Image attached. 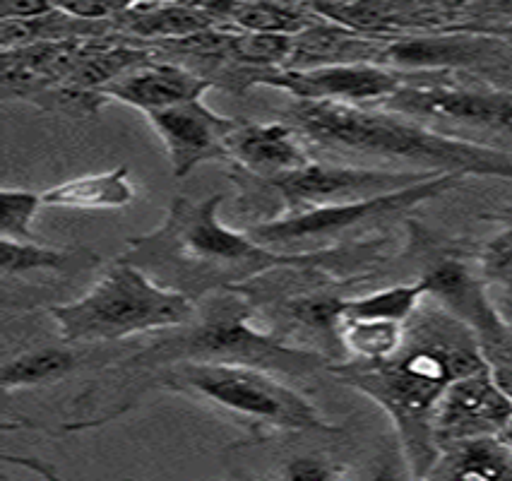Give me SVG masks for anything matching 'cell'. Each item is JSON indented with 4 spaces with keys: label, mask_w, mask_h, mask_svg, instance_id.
Instances as JSON below:
<instances>
[{
    "label": "cell",
    "mask_w": 512,
    "mask_h": 481,
    "mask_svg": "<svg viewBox=\"0 0 512 481\" xmlns=\"http://www.w3.org/2000/svg\"><path fill=\"white\" fill-rule=\"evenodd\" d=\"M113 22L128 34H133V37L159 41V46L166 44V41L205 32L210 27H222L217 17L195 0H181V3L133 0L128 8L113 15Z\"/></svg>",
    "instance_id": "e0dca14e"
},
{
    "label": "cell",
    "mask_w": 512,
    "mask_h": 481,
    "mask_svg": "<svg viewBox=\"0 0 512 481\" xmlns=\"http://www.w3.org/2000/svg\"><path fill=\"white\" fill-rule=\"evenodd\" d=\"M436 174L440 171L363 169V166L325 164L313 159L311 164L277 178H253L248 174L246 178L250 186H258L275 195L279 200V215H294V212L313 210V207L354 203V200L395 193V190L409 188Z\"/></svg>",
    "instance_id": "52a82bcc"
},
{
    "label": "cell",
    "mask_w": 512,
    "mask_h": 481,
    "mask_svg": "<svg viewBox=\"0 0 512 481\" xmlns=\"http://www.w3.org/2000/svg\"><path fill=\"white\" fill-rule=\"evenodd\" d=\"M407 77L380 63H337L311 70L263 68L253 87H275L306 102L373 104L392 97Z\"/></svg>",
    "instance_id": "ba28073f"
},
{
    "label": "cell",
    "mask_w": 512,
    "mask_h": 481,
    "mask_svg": "<svg viewBox=\"0 0 512 481\" xmlns=\"http://www.w3.org/2000/svg\"><path fill=\"white\" fill-rule=\"evenodd\" d=\"M512 479V455L498 436L464 438L440 448L428 479Z\"/></svg>",
    "instance_id": "d6986e66"
},
{
    "label": "cell",
    "mask_w": 512,
    "mask_h": 481,
    "mask_svg": "<svg viewBox=\"0 0 512 481\" xmlns=\"http://www.w3.org/2000/svg\"><path fill=\"white\" fill-rule=\"evenodd\" d=\"M421 282L426 287V296L476 332L484 352L512 335L488 294V284L481 282L460 260H440L421 275Z\"/></svg>",
    "instance_id": "7c38bea8"
},
{
    "label": "cell",
    "mask_w": 512,
    "mask_h": 481,
    "mask_svg": "<svg viewBox=\"0 0 512 481\" xmlns=\"http://www.w3.org/2000/svg\"><path fill=\"white\" fill-rule=\"evenodd\" d=\"M101 258L87 248H49L34 241H0L3 277H22L29 272H80L99 265Z\"/></svg>",
    "instance_id": "44dd1931"
},
{
    "label": "cell",
    "mask_w": 512,
    "mask_h": 481,
    "mask_svg": "<svg viewBox=\"0 0 512 481\" xmlns=\"http://www.w3.org/2000/svg\"><path fill=\"white\" fill-rule=\"evenodd\" d=\"M496 219H498V222H505V224H508V227H512V210L500 212V215H496Z\"/></svg>",
    "instance_id": "d6a6232c"
},
{
    "label": "cell",
    "mask_w": 512,
    "mask_h": 481,
    "mask_svg": "<svg viewBox=\"0 0 512 481\" xmlns=\"http://www.w3.org/2000/svg\"><path fill=\"white\" fill-rule=\"evenodd\" d=\"M46 207H61L75 212H109L123 210L133 205L138 198L133 181H130L128 166L104 171V174H87L70 178L44 190Z\"/></svg>",
    "instance_id": "ac0fdd59"
},
{
    "label": "cell",
    "mask_w": 512,
    "mask_h": 481,
    "mask_svg": "<svg viewBox=\"0 0 512 481\" xmlns=\"http://www.w3.org/2000/svg\"><path fill=\"white\" fill-rule=\"evenodd\" d=\"M500 318L505 320V325H508L510 332H512V308H505V311H498Z\"/></svg>",
    "instance_id": "1f68e13d"
},
{
    "label": "cell",
    "mask_w": 512,
    "mask_h": 481,
    "mask_svg": "<svg viewBox=\"0 0 512 481\" xmlns=\"http://www.w3.org/2000/svg\"><path fill=\"white\" fill-rule=\"evenodd\" d=\"M486 366L491 364L476 332L426 296L404 323V342L395 356L385 361L351 359L327 368L388 414L409 474L428 479L440 457L433 429L440 397L457 378Z\"/></svg>",
    "instance_id": "6da1fadb"
},
{
    "label": "cell",
    "mask_w": 512,
    "mask_h": 481,
    "mask_svg": "<svg viewBox=\"0 0 512 481\" xmlns=\"http://www.w3.org/2000/svg\"><path fill=\"white\" fill-rule=\"evenodd\" d=\"M85 364V352L73 347H37L27 349L5 361L0 385L5 393L27 388H46L73 376Z\"/></svg>",
    "instance_id": "ffe728a7"
},
{
    "label": "cell",
    "mask_w": 512,
    "mask_h": 481,
    "mask_svg": "<svg viewBox=\"0 0 512 481\" xmlns=\"http://www.w3.org/2000/svg\"><path fill=\"white\" fill-rule=\"evenodd\" d=\"M498 438H500V443H503L505 448L510 450V455H512V419L508 421V424H505V429L498 433Z\"/></svg>",
    "instance_id": "f546056e"
},
{
    "label": "cell",
    "mask_w": 512,
    "mask_h": 481,
    "mask_svg": "<svg viewBox=\"0 0 512 481\" xmlns=\"http://www.w3.org/2000/svg\"><path fill=\"white\" fill-rule=\"evenodd\" d=\"M238 3H246V0H238Z\"/></svg>",
    "instance_id": "836d02e7"
},
{
    "label": "cell",
    "mask_w": 512,
    "mask_h": 481,
    "mask_svg": "<svg viewBox=\"0 0 512 481\" xmlns=\"http://www.w3.org/2000/svg\"><path fill=\"white\" fill-rule=\"evenodd\" d=\"M344 469L337 467L323 455H299L291 457L277 477L282 479H339L344 477Z\"/></svg>",
    "instance_id": "4316f807"
},
{
    "label": "cell",
    "mask_w": 512,
    "mask_h": 481,
    "mask_svg": "<svg viewBox=\"0 0 512 481\" xmlns=\"http://www.w3.org/2000/svg\"><path fill=\"white\" fill-rule=\"evenodd\" d=\"M505 41L491 34H448V37L400 39L385 46V63L404 70L433 68H503Z\"/></svg>",
    "instance_id": "9a60e30c"
},
{
    "label": "cell",
    "mask_w": 512,
    "mask_h": 481,
    "mask_svg": "<svg viewBox=\"0 0 512 481\" xmlns=\"http://www.w3.org/2000/svg\"><path fill=\"white\" fill-rule=\"evenodd\" d=\"M222 203V193L205 200L176 198L157 229L128 239V251L121 258L193 301L219 289H238L284 267L320 270L332 258L330 253L315 251L279 253L255 241L248 231L224 227L219 219Z\"/></svg>",
    "instance_id": "7a4b0ae2"
},
{
    "label": "cell",
    "mask_w": 512,
    "mask_h": 481,
    "mask_svg": "<svg viewBox=\"0 0 512 481\" xmlns=\"http://www.w3.org/2000/svg\"><path fill=\"white\" fill-rule=\"evenodd\" d=\"M147 121L164 142L176 178H186L205 162H226V138L238 123L219 116L202 99L152 111Z\"/></svg>",
    "instance_id": "30bf717a"
},
{
    "label": "cell",
    "mask_w": 512,
    "mask_h": 481,
    "mask_svg": "<svg viewBox=\"0 0 512 481\" xmlns=\"http://www.w3.org/2000/svg\"><path fill=\"white\" fill-rule=\"evenodd\" d=\"M481 275L488 282L512 277V227L500 231L496 239H491L484 246V251H481Z\"/></svg>",
    "instance_id": "484cf974"
},
{
    "label": "cell",
    "mask_w": 512,
    "mask_h": 481,
    "mask_svg": "<svg viewBox=\"0 0 512 481\" xmlns=\"http://www.w3.org/2000/svg\"><path fill=\"white\" fill-rule=\"evenodd\" d=\"M339 347L354 361H385L400 352L404 323L371 318H342L337 328Z\"/></svg>",
    "instance_id": "7402d4cb"
},
{
    "label": "cell",
    "mask_w": 512,
    "mask_h": 481,
    "mask_svg": "<svg viewBox=\"0 0 512 481\" xmlns=\"http://www.w3.org/2000/svg\"><path fill=\"white\" fill-rule=\"evenodd\" d=\"M378 106L412 118H445L469 126L512 128V92L407 80Z\"/></svg>",
    "instance_id": "9c48e42d"
},
{
    "label": "cell",
    "mask_w": 512,
    "mask_h": 481,
    "mask_svg": "<svg viewBox=\"0 0 512 481\" xmlns=\"http://www.w3.org/2000/svg\"><path fill=\"white\" fill-rule=\"evenodd\" d=\"M44 311L65 344H104L188 325L198 316V301L118 255L85 296Z\"/></svg>",
    "instance_id": "5b68a950"
},
{
    "label": "cell",
    "mask_w": 512,
    "mask_h": 481,
    "mask_svg": "<svg viewBox=\"0 0 512 481\" xmlns=\"http://www.w3.org/2000/svg\"><path fill=\"white\" fill-rule=\"evenodd\" d=\"M491 376L512 405V361H491Z\"/></svg>",
    "instance_id": "f1b7e54d"
},
{
    "label": "cell",
    "mask_w": 512,
    "mask_h": 481,
    "mask_svg": "<svg viewBox=\"0 0 512 481\" xmlns=\"http://www.w3.org/2000/svg\"><path fill=\"white\" fill-rule=\"evenodd\" d=\"M426 287L421 277L412 284H397V287L378 289V292L356 296L344 301L342 318H371V320H395L407 323L416 308L424 304Z\"/></svg>",
    "instance_id": "603a6c76"
},
{
    "label": "cell",
    "mask_w": 512,
    "mask_h": 481,
    "mask_svg": "<svg viewBox=\"0 0 512 481\" xmlns=\"http://www.w3.org/2000/svg\"><path fill=\"white\" fill-rule=\"evenodd\" d=\"M44 207V195L34 190L3 188L0 193V236L13 241H37L32 224Z\"/></svg>",
    "instance_id": "d4e9b609"
},
{
    "label": "cell",
    "mask_w": 512,
    "mask_h": 481,
    "mask_svg": "<svg viewBox=\"0 0 512 481\" xmlns=\"http://www.w3.org/2000/svg\"><path fill=\"white\" fill-rule=\"evenodd\" d=\"M306 138L287 121L243 123L226 138V162L253 178H277L311 164Z\"/></svg>",
    "instance_id": "4fadbf2b"
},
{
    "label": "cell",
    "mask_w": 512,
    "mask_h": 481,
    "mask_svg": "<svg viewBox=\"0 0 512 481\" xmlns=\"http://www.w3.org/2000/svg\"><path fill=\"white\" fill-rule=\"evenodd\" d=\"M53 10V0H0V20H34Z\"/></svg>",
    "instance_id": "83f0119b"
},
{
    "label": "cell",
    "mask_w": 512,
    "mask_h": 481,
    "mask_svg": "<svg viewBox=\"0 0 512 481\" xmlns=\"http://www.w3.org/2000/svg\"><path fill=\"white\" fill-rule=\"evenodd\" d=\"M210 87L212 82L205 75L183 68V65L152 58L101 87L99 94L106 102L128 104L147 116L152 111L202 99V94Z\"/></svg>",
    "instance_id": "5bb4252c"
},
{
    "label": "cell",
    "mask_w": 512,
    "mask_h": 481,
    "mask_svg": "<svg viewBox=\"0 0 512 481\" xmlns=\"http://www.w3.org/2000/svg\"><path fill=\"white\" fill-rule=\"evenodd\" d=\"M130 407L147 390L205 402L250 426V441L258 443L279 433H337L306 395L284 383L275 371L243 361H176L157 371L142 373Z\"/></svg>",
    "instance_id": "277c9868"
},
{
    "label": "cell",
    "mask_w": 512,
    "mask_h": 481,
    "mask_svg": "<svg viewBox=\"0 0 512 481\" xmlns=\"http://www.w3.org/2000/svg\"><path fill=\"white\" fill-rule=\"evenodd\" d=\"M294 37L291 34H267L234 29L229 46V63L250 68H287Z\"/></svg>",
    "instance_id": "cb8c5ba5"
},
{
    "label": "cell",
    "mask_w": 512,
    "mask_h": 481,
    "mask_svg": "<svg viewBox=\"0 0 512 481\" xmlns=\"http://www.w3.org/2000/svg\"><path fill=\"white\" fill-rule=\"evenodd\" d=\"M383 41L368 39L342 22H313L294 37L289 70H311L337 63H385Z\"/></svg>",
    "instance_id": "2e32d148"
},
{
    "label": "cell",
    "mask_w": 512,
    "mask_h": 481,
    "mask_svg": "<svg viewBox=\"0 0 512 481\" xmlns=\"http://www.w3.org/2000/svg\"><path fill=\"white\" fill-rule=\"evenodd\" d=\"M512 419V405L500 393L491 366L448 385L436 407L433 429L440 448L464 438L498 436Z\"/></svg>",
    "instance_id": "8fae6325"
},
{
    "label": "cell",
    "mask_w": 512,
    "mask_h": 481,
    "mask_svg": "<svg viewBox=\"0 0 512 481\" xmlns=\"http://www.w3.org/2000/svg\"><path fill=\"white\" fill-rule=\"evenodd\" d=\"M282 121L291 123L308 142L327 150L400 159L440 174L512 181V154L479 142L450 138L421 126L412 116L388 111L383 106L371 109L361 104L294 99L282 111Z\"/></svg>",
    "instance_id": "3957f363"
},
{
    "label": "cell",
    "mask_w": 512,
    "mask_h": 481,
    "mask_svg": "<svg viewBox=\"0 0 512 481\" xmlns=\"http://www.w3.org/2000/svg\"><path fill=\"white\" fill-rule=\"evenodd\" d=\"M491 34H496V37L503 39L505 44H508L510 49H512V25H508V27H500V29H493Z\"/></svg>",
    "instance_id": "4dcf8cb0"
},
{
    "label": "cell",
    "mask_w": 512,
    "mask_h": 481,
    "mask_svg": "<svg viewBox=\"0 0 512 481\" xmlns=\"http://www.w3.org/2000/svg\"><path fill=\"white\" fill-rule=\"evenodd\" d=\"M467 174H436L426 181L414 183V186L395 190V193L375 195V198L354 200V203L313 207V210L294 212V215H279L272 219L253 224L246 231L255 241L265 246H296V243L332 239L342 231L361 227L363 222H371L378 217L400 215V212L412 210V207L428 203V200L440 198V195L452 193L467 181Z\"/></svg>",
    "instance_id": "8992f818"
}]
</instances>
